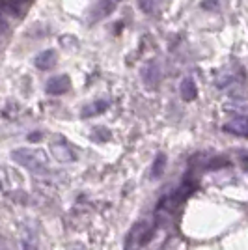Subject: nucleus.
Segmentation results:
<instances>
[{
  "label": "nucleus",
  "mask_w": 248,
  "mask_h": 250,
  "mask_svg": "<svg viewBox=\"0 0 248 250\" xmlns=\"http://www.w3.org/2000/svg\"><path fill=\"white\" fill-rule=\"evenodd\" d=\"M10 32V22L6 19V13L0 10V34H8Z\"/></svg>",
  "instance_id": "12"
},
{
  "label": "nucleus",
  "mask_w": 248,
  "mask_h": 250,
  "mask_svg": "<svg viewBox=\"0 0 248 250\" xmlns=\"http://www.w3.org/2000/svg\"><path fill=\"white\" fill-rule=\"evenodd\" d=\"M34 65H36L38 69H41V71L52 69V67L56 65V51L47 49V51L40 52V54L36 56V60H34Z\"/></svg>",
  "instance_id": "6"
},
{
  "label": "nucleus",
  "mask_w": 248,
  "mask_h": 250,
  "mask_svg": "<svg viewBox=\"0 0 248 250\" xmlns=\"http://www.w3.org/2000/svg\"><path fill=\"white\" fill-rule=\"evenodd\" d=\"M106 108H108V101H97V103L88 104L83 112H81V116L83 118H92V116L103 114Z\"/></svg>",
  "instance_id": "9"
},
{
  "label": "nucleus",
  "mask_w": 248,
  "mask_h": 250,
  "mask_svg": "<svg viewBox=\"0 0 248 250\" xmlns=\"http://www.w3.org/2000/svg\"><path fill=\"white\" fill-rule=\"evenodd\" d=\"M51 153L56 157L60 163H65V165H67V163H75V161H77V153L73 151L71 146H69L65 140L52 142V144H51Z\"/></svg>",
  "instance_id": "2"
},
{
  "label": "nucleus",
  "mask_w": 248,
  "mask_h": 250,
  "mask_svg": "<svg viewBox=\"0 0 248 250\" xmlns=\"http://www.w3.org/2000/svg\"><path fill=\"white\" fill-rule=\"evenodd\" d=\"M138 6H140L144 11H151V0H140Z\"/></svg>",
  "instance_id": "15"
},
{
  "label": "nucleus",
  "mask_w": 248,
  "mask_h": 250,
  "mask_svg": "<svg viewBox=\"0 0 248 250\" xmlns=\"http://www.w3.org/2000/svg\"><path fill=\"white\" fill-rule=\"evenodd\" d=\"M41 138H43L41 133H30V136H28V140H30V142H40Z\"/></svg>",
  "instance_id": "16"
},
{
  "label": "nucleus",
  "mask_w": 248,
  "mask_h": 250,
  "mask_svg": "<svg viewBox=\"0 0 248 250\" xmlns=\"http://www.w3.org/2000/svg\"><path fill=\"white\" fill-rule=\"evenodd\" d=\"M165 167H166V155H165V153H159V155H157V159H155V163H153V170H151L153 177L163 176Z\"/></svg>",
  "instance_id": "11"
},
{
  "label": "nucleus",
  "mask_w": 248,
  "mask_h": 250,
  "mask_svg": "<svg viewBox=\"0 0 248 250\" xmlns=\"http://www.w3.org/2000/svg\"><path fill=\"white\" fill-rule=\"evenodd\" d=\"M181 97H183L185 101H194L198 97V88L192 79H185V81L181 83Z\"/></svg>",
  "instance_id": "8"
},
{
  "label": "nucleus",
  "mask_w": 248,
  "mask_h": 250,
  "mask_svg": "<svg viewBox=\"0 0 248 250\" xmlns=\"http://www.w3.org/2000/svg\"><path fill=\"white\" fill-rule=\"evenodd\" d=\"M120 4V0H99L97 4H95V8L92 10V17H90V22H97V21H103L104 17H108L114 10H116V6Z\"/></svg>",
  "instance_id": "3"
},
{
  "label": "nucleus",
  "mask_w": 248,
  "mask_h": 250,
  "mask_svg": "<svg viewBox=\"0 0 248 250\" xmlns=\"http://www.w3.org/2000/svg\"><path fill=\"white\" fill-rule=\"evenodd\" d=\"M93 142H108L110 140V131L106 127H95L92 131Z\"/></svg>",
  "instance_id": "10"
},
{
  "label": "nucleus",
  "mask_w": 248,
  "mask_h": 250,
  "mask_svg": "<svg viewBox=\"0 0 248 250\" xmlns=\"http://www.w3.org/2000/svg\"><path fill=\"white\" fill-rule=\"evenodd\" d=\"M0 250H2V249H0Z\"/></svg>",
  "instance_id": "18"
},
{
  "label": "nucleus",
  "mask_w": 248,
  "mask_h": 250,
  "mask_svg": "<svg viewBox=\"0 0 248 250\" xmlns=\"http://www.w3.org/2000/svg\"><path fill=\"white\" fill-rule=\"evenodd\" d=\"M222 129L229 135L248 136V116H237V118L229 120L227 124H224Z\"/></svg>",
  "instance_id": "4"
},
{
  "label": "nucleus",
  "mask_w": 248,
  "mask_h": 250,
  "mask_svg": "<svg viewBox=\"0 0 248 250\" xmlns=\"http://www.w3.org/2000/svg\"><path fill=\"white\" fill-rule=\"evenodd\" d=\"M71 88V81L67 75H56L47 83V92L51 95H62Z\"/></svg>",
  "instance_id": "5"
},
{
  "label": "nucleus",
  "mask_w": 248,
  "mask_h": 250,
  "mask_svg": "<svg viewBox=\"0 0 248 250\" xmlns=\"http://www.w3.org/2000/svg\"><path fill=\"white\" fill-rule=\"evenodd\" d=\"M21 245H22V250H40L34 243H32V241H28V239H24Z\"/></svg>",
  "instance_id": "13"
},
{
  "label": "nucleus",
  "mask_w": 248,
  "mask_h": 250,
  "mask_svg": "<svg viewBox=\"0 0 248 250\" xmlns=\"http://www.w3.org/2000/svg\"><path fill=\"white\" fill-rule=\"evenodd\" d=\"M217 4H218V0H206V2L202 4V8H204V10H213Z\"/></svg>",
  "instance_id": "14"
},
{
  "label": "nucleus",
  "mask_w": 248,
  "mask_h": 250,
  "mask_svg": "<svg viewBox=\"0 0 248 250\" xmlns=\"http://www.w3.org/2000/svg\"><path fill=\"white\" fill-rule=\"evenodd\" d=\"M142 79L149 88H155L159 84V67L155 62H147L142 69Z\"/></svg>",
  "instance_id": "7"
},
{
  "label": "nucleus",
  "mask_w": 248,
  "mask_h": 250,
  "mask_svg": "<svg viewBox=\"0 0 248 250\" xmlns=\"http://www.w3.org/2000/svg\"><path fill=\"white\" fill-rule=\"evenodd\" d=\"M11 159H13L17 165L28 168L32 172H38V174L47 170V157H45V153L40 151V149H26V147L15 149V151L11 153Z\"/></svg>",
  "instance_id": "1"
},
{
  "label": "nucleus",
  "mask_w": 248,
  "mask_h": 250,
  "mask_svg": "<svg viewBox=\"0 0 248 250\" xmlns=\"http://www.w3.org/2000/svg\"><path fill=\"white\" fill-rule=\"evenodd\" d=\"M13 2H15V4H19V6H21L22 2H26V0H13Z\"/></svg>",
  "instance_id": "17"
}]
</instances>
